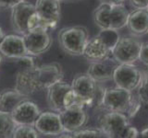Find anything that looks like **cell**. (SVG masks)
Here are the masks:
<instances>
[{"label":"cell","mask_w":148,"mask_h":138,"mask_svg":"<svg viewBox=\"0 0 148 138\" xmlns=\"http://www.w3.org/2000/svg\"><path fill=\"white\" fill-rule=\"evenodd\" d=\"M71 89V85L59 81L47 89V104L49 108L56 112L65 110V99L67 93Z\"/></svg>","instance_id":"obj_17"},{"label":"cell","mask_w":148,"mask_h":138,"mask_svg":"<svg viewBox=\"0 0 148 138\" xmlns=\"http://www.w3.org/2000/svg\"><path fill=\"white\" fill-rule=\"evenodd\" d=\"M127 27L133 35L142 36L148 33V10L141 8L130 13Z\"/></svg>","instance_id":"obj_20"},{"label":"cell","mask_w":148,"mask_h":138,"mask_svg":"<svg viewBox=\"0 0 148 138\" xmlns=\"http://www.w3.org/2000/svg\"><path fill=\"white\" fill-rule=\"evenodd\" d=\"M15 127L16 124L10 114L0 112V138L12 137Z\"/></svg>","instance_id":"obj_22"},{"label":"cell","mask_w":148,"mask_h":138,"mask_svg":"<svg viewBox=\"0 0 148 138\" xmlns=\"http://www.w3.org/2000/svg\"><path fill=\"white\" fill-rule=\"evenodd\" d=\"M64 133H71L84 127L89 120V115L84 108H71L59 112Z\"/></svg>","instance_id":"obj_13"},{"label":"cell","mask_w":148,"mask_h":138,"mask_svg":"<svg viewBox=\"0 0 148 138\" xmlns=\"http://www.w3.org/2000/svg\"><path fill=\"white\" fill-rule=\"evenodd\" d=\"M143 43L133 37H122L112 51V56L119 64H134L139 60Z\"/></svg>","instance_id":"obj_8"},{"label":"cell","mask_w":148,"mask_h":138,"mask_svg":"<svg viewBox=\"0 0 148 138\" xmlns=\"http://www.w3.org/2000/svg\"><path fill=\"white\" fill-rule=\"evenodd\" d=\"M35 66L31 68L20 69L16 76L15 89L20 92L21 94L27 97H30L39 90L34 76Z\"/></svg>","instance_id":"obj_18"},{"label":"cell","mask_w":148,"mask_h":138,"mask_svg":"<svg viewBox=\"0 0 148 138\" xmlns=\"http://www.w3.org/2000/svg\"><path fill=\"white\" fill-rule=\"evenodd\" d=\"M89 41V33L83 26L63 28L58 32V43L65 53L72 56H82Z\"/></svg>","instance_id":"obj_4"},{"label":"cell","mask_w":148,"mask_h":138,"mask_svg":"<svg viewBox=\"0 0 148 138\" xmlns=\"http://www.w3.org/2000/svg\"><path fill=\"white\" fill-rule=\"evenodd\" d=\"M100 3H108L111 5H123L127 0H99Z\"/></svg>","instance_id":"obj_32"},{"label":"cell","mask_w":148,"mask_h":138,"mask_svg":"<svg viewBox=\"0 0 148 138\" xmlns=\"http://www.w3.org/2000/svg\"><path fill=\"white\" fill-rule=\"evenodd\" d=\"M4 37H5L4 31H3V30H2V28L0 27V43H1V41H2V40H3Z\"/></svg>","instance_id":"obj_34"},{"label":"cell","mask_w":148,"mask_h":138,"mask_svg":"<svg viewBox=\"0 0 148 138\" xmlns=\"http://www.w3.org/2000/svg\"><path fill=\"white\" fill-rule=\"evenodd\" d=\"M143 73L134 64H119L116 68L113 76V81L117 87L135 91L141 86Z\"/></svg>","instance_id":"obj_7"},{"label":"cell","mask_w":148,"mask_h":138,"mask_svg":"<svg viewBox=\"0 0 148 138\" xmlns=\"http://www.w3.org/2000/svg\"><path fill=\"white\" fill-rule=\"evenodd\" d=\"M40 113L41 110L38 105L34 101L25 99L17 106L10 115L16 125H34Z\"/></svg>","instance_id":"obj_15"},{"label":"cell","mask_w":148,"mask_h":138,"mask_svg":"<svg viewBox=\"0 0 148 138\" xmlns=\"http://www.w3.org/2000/svg\"><path fill=\"white\" fill-rule=\"evenodd\" d=\"M110 55H112V52L99 38V36L96 35L88 41L82 56L91 62H95L104 60L109 57Z\"/></svg>","instance_id":"obj_19"},{"label":"cell","mask_w":148,"mask_h":138,"mask_svg":"<svg viewBox=\"0 0 148 138\" xmlns=\"http://www.w3.org/2000/svg\"><path fill=\"white\" fill-rule=\"evenodd\" d=\"M135 97L132 92L116 86L112 89H106L102 108L110 112H119L127 115Z\"/></svg>","instance_id":"obj_5"},{"label":"cell","mask_w":148,"mask_h":138,"mask_svg":"<svg viewBox=\"0 0 148 138\" xmlns=\"http://www.w3.org/2000/svg\"><path fill=\"white\" fill-rule=\"evenodd\" d=\"M24 1H26V0H0V7L12 8Z\"/></svg>","instance_id":"obj_29"},{"label":"cell","mask_w":148,"mask_h":138,"mask_svg":"<svg viewBox=\"0 0 148 138\" xmlns=\"http://www.w3.org/2000/svg\"><path fill=\"white\" fill-rule=\"evenodd\" d=\"M34 56L32 55H25V56L21 57L17 59L18 60V64L20 66V69H25V68H31L35 66V62H34Z\"/></svg>","instance_id":"obj_27"},{"label":"cell","mask_w":148,"mask_h":138,"mask_svg":"<svg viewBox=\"0 0 148 138\" xmlns=\"http://www.w3.org/2000/svg\"><path fill=\"white\" fill-rule=\"evenodd\" d=\"M139 136V132L135 128L132 126L131 124L128 126V128L126 129V132H125V136L124 138H136Z\"/></svg>","instance_id":"obj_30"},{"label":"cell","mask_w":148,"mask_h":138,"mask_svg":"<svg viewBox=\"0 0 148 138\" xmlns=\"http://www.w3.org/2000/svg\"><path fill=\"white\" fill-rule=\"evenodd\" d=\"M34 6L45 27L47 30L54 29L61 17L59 0H36Z\"/></svg>","instance_id":"obj_11"},{"label":"cell","mask_w":148,"mask_h":138,"mask_svg":"<svg viewBox=\"0 0 148 138\" xmlns=\"http://www.w3.org/2000/svg\"><path fill=\"white\" fill-rule=\"evenodd\" d=\"M98 124L106 137L124 138L130 121L125 113L108 110V112L103 113L99 117Z\"/></svg>","instance_id":"obj_6"},{"label":"cell","mask_w":148,"mask_h":138,"mask_svg":"<svg viewBox=\"0 0 148 138\" xmlns=\"http://www.w3.org/2000/svg\"><path fill=\"white\" fill-rule=\"evenodd\" d=\"M2 61H3V55L1 54V53H0V64H2Z\"/></svg>","instance_id":"obj_35"},{"label":"cell","mask_w":148,"mask_h":138,"mask_svg":"<svg viewBox=\"0 0 148 138\" xmlns=\"http://www.w3.org/2000/svg\"><path fill=\"white\" fill-rule=\"evenodd\" d=\"M97 36H99V38L104 41V43L108 46V48L111 52L113 51L116 44L118 43L119 40L120 39L118 30L112 29L101 30Z\"/></svg>","instance_id":"obj_23"},{"label":"cell","mask_w":148,"mask_h":138,"mask_svg":"<svg viewBox=\"0 0 148 138\" xmlns=\"http://www.w3.org/2000/svg\"><path fill=\"white\" fill-rule=\"evenodd\" d=\"M71 135H67L68 137H75V138H103L106 137L104 132L100 128L97 129H80L71 133Z\"/></svg>","instance_id":"obj_25"},{"label":"cell","mask_w":148,"mask_h":138,"mask_svg":"<svg viewBox=\"0 0 148 138\" xmlns=\"http://www.w3.org/2000/svg\"><path fill=\"white\" fill-rule=\"evenodd\" d=\"M36 131L45 136H58L64 133L61 120L58 112H41L34 124Z\"/></svg>","instance_id":"obj_12"},{"label":"cell","mask_w":148,"mask_h":138,"mask_svg":"<svg viewBox=\"0 0 148 138\" xmlns=\"http://www.w3.org/2000/svg\"><path fill=\"white\" fill-rule=\"evenodd\" d=\"M29 97L14 89H4L0 92V112L11 114L17 106Z\"/></svg>","instance_id":"obj_21"},{"label":"cell","mask_w":148,"mask_h":138,"mask_svg":"<svg viewBox=\"0 0 148 138\" xmlns=\"http://www.w3.org/2000/svg\"><path fill=\"white\" fill-rule=\"evenodd\" d=\"M138 96L140 97V99L143 102L147 103V101H148V68H147V70L143 73L141 86L138 89Z\"/></svg>","instance_id":"obj_26"},{"label":"cell","mask_w":148,"mask_h":138,"mask_svg":"<svg viewBox=\"0 0 148 138\" xmlns=\"http://www.w3.org/2000/svg\"><path fill=\"white\" fill-rule=\"evenodd\" d=\"M119 64L111 55V57L109 56L101 61L92 62L86 73L98 83L110 81L113 80L114 72Z\"/></svg>","instance_id":"obj_14"},{"label":"cell","mask_w":148,"mask_h":138,"mask_svg":"<svg viewBox=\"0 0 148 138\" xmlns=\"http://www.w3.org/2000/svg\"><path fill=\"white\" fill-rule=\"evenodd\" d=\"M13 138H38L40 137V133L36 131L34 125H25L20 124L16 125L14 129Z\"/></svg>","instance_id":"obj_24"},{"label":"cell","mask_w":148,"mask_h":138,"mask_svg":"<svg viewBox=\"0 0 148 138\" xmlns=\"http://www.w3.org/2000/svg\"><path fill=\"white\" fill-rule=\"evenodd\" d=\"M139 60H140L145 66H148V43H145V44L143 43Z\"/></svg>","instance_id":"obj_28"},{"label":"cell","mask_w":148,"mask_h":138,"mask_svg":"<svg viewBox=\"0 0 148 138\" xmlns=\"http://www.w3.org/2000/svg\"><path fill=\"white\" fill-rule=\"evenodd\" d=\"M131 3L136 9L147 8L148 0H131Z\"/></svg>","instance_id":"obj_31"},{"label":"cell","mask_w":148,"mask_h":138,"mask_svg":"<svg viewBox=\"0 0 148 138\" xmlns=\"http://www.w3.org/2000/svg\"><path fill=\"white\" fill-rule=\"evenodd\" d=\"M25 46L29 55H38L47 52L52 44V38L47 29L37 28L23 35Z\"/></svg>","instance_id":"obj_9"},{"label":"cell","mask_w":148,"mask_h":138,"mask_svg":"<svg viewBox=\"0 0 148 138\" xmlns=\"http://www.w3.org/2000/svg\"><path fill=\"white\" fill-rule=\"evenodd\" d=\"M35 80L39 90L47 89L56 83L62 81L63 69L58 63L46 64L42 66H36L34 68Z\"/></svg>","instance_id":"obj_10"},{"label":"cell","mask_w":148,"mask_h":138,"mask_svg":"<svg viewBox=\"0 0 148 138\" xmlns=\"http://www.w3.org/2000/svg\"><path fill=\"white\" fill-rule=\"evenodd\" d=\"M138 137H143V138H147L148 137V127L145 128L143 130L139 133V136Z\"/></svg>","instance_id":"obj_33"},{"label":"cell","mask_w":148,"mask_h":138,"mask_svg":"<svg viewBox=\"0 0 148 138\" xmlns=\"http://www.w3.org/2000/svg\"><path fill=\"white\" fill-rule=\"evenodd\" d=\"M0 53L7 58L18 59L28 55L23 36L20 34L5 35L0 43Z\"/></svg>","instance_id":"obj_16"},{"label":"cell","mask_w":148,"mask_h":138,"mask_svg":"<svg viewBox=\"0 0 148 138\" xmlns=\"http://www.w3.org/2000/svg\"><path fill=\"white\" fill-rule=\"evenodd\" d=\"M129 15L130 13L124 5L101 3L92 13V18L95 24L100 30H119L127 26Z\"/></svg>","instance_id":"obj_1"},{"label":"cell","mask_w":148,"mask_h":138,"mask_svg":"<svg viewBox=\"0 0 148 138\" xmlns=\"http://www.w3.org/2000/svg\"><path fill=\"white\" fill-rule=\"evenodd\" d=\"M11 22L15 31L22 36L37 28L46 29L36 12L35 6L26 1L12 7Z\"/></svg>","instance_id":"obj_2"},{"label":"cell","mask_w":148,"mask_h":138,"mask_svg":"<svg viewBox=\"0 0 148 138\" xmlns=\"http://www.w3.org/2000/svg\"><path fill=\"white\" fill-rule=\"evenodd\" d=\"M71 85V89L86 101L88 108H98L102 106L106 89L101 87L87 73L76 75Z\"/></svg>","instance_id":"obj_3"},{"label":"cell","mask_w":148,"mask_h":138,"mask_svg":"<svg viewBox=\"0 0 148 138\" xmlns=\"http://www.w3.org/2000/svg\"><path fill=\"white\" fill-rule=\"evenodd\" d=\"M59 1L60 2H61V1H74V0H59Z\"/></svg>","instance_id":"obj_36"},{"label":"cell","mask_w":148,"mask_h":138,"mask_svg":"<svg viewBox=\"0 0 148 138\" xmlns=\"http://www.w3.org/2000/svg\"><path fill=\"white\" fill-rule=\"evenodd\" d=\"M147 103H148V101H147Z\"/></svg>","instance_id":"obj_38"},{"label":"cell","mask_w":148,"mask_h":138,"mask_svg":"<svg viewBox=\"0 0 148 138\" xmlns=\"http://www.w3.org/2000/svg\"><path fill=\"white\" fill-rule=\"evenodd\" d=\"M147 10H148V7H147Z\"/></svg>","instance_id":"obj_37"}]
</instances>
